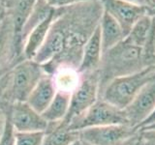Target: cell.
<instances>
[{
    "mask_svg": "<svg viewBox=\"0 0 155 145\" xmlns=\"http://www.w3.org/2000/svg\"><path fill=\"white\" fill-rule=\"evenodd\" d=\"M103 13L100 0L55 9L46 41L33 60L48 75L61 66L78 69L84 47L99 26Z\"/></svg>",
    "mask_w": 155,
    "mask_h": 145,
    "instance_id": "obj_1",
    "label": "cell"
},
{
    "mask_svg": "<svg viewBox=\"0 0 155 145\" xmlns=\"http://www.w3.org/2000/svg\"><path fill=\"white\" fill-rule=\"evenodd\" d=\"M155 65L144 48L131 46L122 41L110 50L103 52L99 74V94L104 87L114 79L135 74Z\"/></svg>",
    "mask_w": 155,
    "mask_h": 145,
    "instance_id": "obj_2",
    "label": "cell"
},
{
    "mask_svg": "<svg viewBox=\"0 0 155 145\" xmlns=\"http://www.w3.org/2000/svg\"><path fill=\"white\" fill-rule=\"evenodd\" d=\"M46 74L42 65L22 59L0 76V100L12 105L26 102L37 82Z\"/></svg>",
    "mask_w": 155,
    "mask_h": 145,
    "instance_id": "obj_3",
    "label": "cell"
},
{
    "mask_svg": "<svg viewBox=\"0 0 155 145\" xmlns=\"http://www.w3.org/2000/svg\"><path fill=\"white\" fill-rule=\"evenodd\" d=\"M153 79H155V65L110 81L100 91L99 99H103L116 108L124 109L136 98L143 87Z\"/></svg>",
    "mask_w": 155,
    "mask_h": 145,
    "instance_id": "obj_4",
    "label": "cell"
},
{
    "mask_svg": "<svg viewBox=\"0 0 155 145\" xmlns=\"http://www.w3.org/2000/svg\"><path fill=\"white\" fill-rule=\"evenodd\" d=\"M120 124L128 125L124 109L116 108L103 99H98V101L84 113L73 119L68 124L67 128L80 132L88 128Z\"/></svg>",
    "mask_w": 155,
    "mask_h": 145,
    "instance_id": "obj_5",
    "label": "cell"
},
{
    "mask_svg": "<svg viewBox=\"0 0 155 145\" xmlns=\"http://www.w3.org/2000/svg\"><path fill=\"white\" fill-rule=\"evenodd\" d=\"M139 130L126 124L88 128L80 130V138L90 145H129Z\"/></svg>",
    "mask_w": 155,
    "mask_h": 145,
    "instance_id": "obj_6",
    "label": "cell"
},
{
    "mask_svg": "<svg viewBox=\"0 0 155 145\" xmlns=\"http://www.w3.org/2000/svg\"><path fill=\"white\" fill-rule=\"evenodd\" d=\"M99 99V74L98 72L81 75V83L71 94L70 106L68 114L62 121L68 126L73 119L84 113Z\"/></svg>",
    "mask_w": 155,
    "mask_h": 145,
    "instance_id": "obj_7",
    "label": "cell"
},
{
    "mask_svg": "<svg viewBox=\"0 0 155 145\" xmlns=\"http://www.w3.org/2000/svg\"><path fill=\"white\" fill-rule=\"evenodd\" d=\"M22 59L23 50L18 43L13 21L5 14L0 23V76Z\"/></svg>",
    "mask_w": 155,
    "mask_h": 145,
    "instance_id": "obj_8",
    "label": "cell"
},
{
    "mask_svg": "<svg viewBox=\"0 0 155 145\" xmlns=\"http://www.w3.org/2000/svg\"><path fill=\"white\" fill-rule=\"evenodd\" d=\"M155 109V79L145 84L131 104L124 108L128 125L140 129Z\"/></svg>",
    "mask_w": 155,
    "mask_h": 145,
    "instance_id": "obj_9",
    "label": "cell"
},
{
    "mask_svg": "<svg viewBox=\"0 0 155 145\" xmlns=\"http://www.w3.org/2000/svg\"><path fill=\"white\" fill-rule=\"evenodd\" d=\"M104 11L110 14L122 28L125 37L134 24L144 14H148V8L124 0H100Z\"/></svg>",
    "mask_w": 155,
    "mask_h": 145,
    "instance_id": "obj_10",
    "label": "cell"
},
{
    "mask_svg": "<svg viewBox=\"0 0 155 145\" xmlns=\"http://www.w3.org/2000/svg\"><path fill=\"white\" fill-rule=\"evenodd\" d=\"M10 118L16 132H46L48 123L26 102H18L10 105Z\"/></svg>",
    "mask_w": 155,
    "mask_h": 145,
    "instance_id": "obj_11",
    "label": "cell"
},
{
    "mask_svg": "<svg viewBox=\"0 0 155 145\" xmlns=\"http://www.w3.org/2000/svg\"><path fill=\"white\" fill-rule=\"evenodd\" d=\"M102 56H103V48L101 42V31L100 24L96 30L87 40L82 51V57L78 71L81 75L91 74L98 72Z\"/></svg>",
    "mask_w": 155,
    "mask_h": 145,
    "instance_id": "obj_12",
    "label": "cell"
},
{
    "mask_svg": "<svg viewBox=\"0 0 155 145\" xmlns=\"http://www.w3.org/2000/svg\"><path fill=\"white\" fill-rule=\"evenodd\" d=\"M56 93L57 90L52 76L48 74H45L31 91L26 100V103L42 114L50 105Z\"/></svg>",
    "mask_w": 155,
    "mask_h": 145,
    "instance_id": "obj_13",
    "label": "cell"
},
{
    "mask_svg": "<svg viewBox=\"0 0 155 145\" xmlns=\"http://www.w3.org/2000/svg\"><path fill=\"white\" fill-rule=\"evenodd\" d=\"M36 1L37 0H0L6 9V14H8L13 21L18 40L22 50L23 45L21 37V30Z\"/></svg>",
    "mask_w": 155,
    "mask_h": 145,
    "instance_id": "obj_14",
    "label": "cell"
},
{
    "mask_svg": "<svg viewBox=\"0 0 155 145\" xmlns=\"http://www.w3.org/2000/svg\"><path fill=\"white\" fill-rule=\"evenodd\" d=\"M131 46L144 48L149 42H154V22L153 17L147 14L134 24L123 40Z\"/></svg>",
    "mask_w": 155,
    "mask_h": 145,
    "instance_id": "obj_15",
    "label": "cell"
},
{
    "mask_svg": "<svg viewBox=\"0 0 155 145\" xmlns=\"http://www.w3.org/2000/svg\"><path fill=\"white\" fill-rule=\"evenodd\" d=\"M100 31L103 52L118 45L125 39V34L118 22L105 11L100 21Z\"/></svg>",
    "mask_w": 155,
    "mask_h": 145,
    "instance_id": "obj_16",
    "label": "cell"
},
{
    "mask_svg": "<svg viewBox=\"0 0 155 145\" xmlns=\"http://www.w3.org/2000/svg\"><path fill=\"white\" fill-rule=\"evenodd\" d=\"M55 11V9H54ZM53 12L47 19H45L42 23L36 26L30 34L27 36L25 42L23 44V58L24 59L33 60L34 57L36 56L37 52L42 47L43 44L45 43L48 33L50 31L51 25L53 21Z\"/></svg>",
    "mask_w": 155,
    "mask_h": 145,
    "instance_id": "obj_17",
    "label": "cell"
},
{
    "mask_svg": "<svg viewBox=\"0 0 155 145\" xmlns=\"http://www.w3.org/2000/svg\"><path fill=\"white\" fill-rule=\"evenodd\" d=\"M51 76L56 90L70 95L78 88L81 80V75L78 69L68 66L58 67Z\"/></svg>",
    "mask_w": 155,
    "mask_h": 145,
    "instance_id": "obj_18",
    "label": "cell"
},
{
    "mask_svg": "<svg viewBox=\"0 0 155 145\" xmlns=\"http://www.w3.org/2000/svg\"><path fill=\"white\" fill-rule=\"evenodd\" d=\"M80 138V132L68 129L62 122L48 123L43 145H70Z\"/></svg>",
    "mask_w": 155,
    "mask_h": 145,
    "instance_id": "obj_19",
    "label": "cell"
},
{
    "mask_svg": "<svg viewBox=\"0 0 155 145\" xmlns=\"http://www.w3.org/2000/svg\"><path fill=\"white\" fill-rule=\"evenodd\" d=\"M53 12H54V9L51 7L46 0H37L22 27L21 35L22 45L33 29L47 19Z\"/></svg>",
    "mask_w": 155,
    "mask_h": 145,
    "instance_id": "obj_20",
    "label": "cell"
},
{
    "mask_svg": "<svg viewBox=\"0 0 155 145\" xmlns=\"http://www.w3.org/2000/svg\"><path fill=\"white\" fill-rule=\"evenodd\" d=\"M71 95L63 92H58L51 101L50 105L42 113L48 123L62 122L68 114L70 106Z\"/></svg>",
    "mask_w": 155,
    "mask_h": 145,
    "instance_id": "obj_21",
    "label": "cell"
},
{
    "mask_svg": "<svg viewBox=\"0 0 155 145\" xmlns=\"http://www.w3.org/2000/svg\"><path fill=\"white\" fill-rule=\"evenodd\" d=\"M45 132H16L15 145H43Z\"/></svg>",
    "mask_w": 155,
    "mask_h": 145,
    "instance_id": "obj_22",
    "label": "cell"
},
{
    "mask_svg": "<svg viewBox=\"0 0 155 145\" xmlns=\"http://www.w3.org/2000/svg\"><path fill=\"white\" fill-rule=\"evenodd\" d=\"M9 109H10V106H9ZM15 137H16V130H15L13 127L11 118H10V113L8 110V118H7V122H6V126H5L4 132L1 135V137H0V145H15Z\"/></svg>",
    "mask_w": 155,
    "mask_h": 145,
    "instance_id": "obj_23",
    "label": "cell"
},
{
    "mask_svg": "<svg viewBox=\"0 0 155 145\" xmlns=\"http://www.w3.org/2000/svg\"><path fill=\"white\" fill-rule=\"evenodd\" d=\"M138 143L139 145H155V130L140 129Z\"/></svg>",
    "mask_w": 155,
    "mask_h": 145,
    "instance_id": "obj_24",
    "label": "cell"
},
{
    "mask_svg": "<svg viewBox=\"0 0 155 145\" xmlns=\"http://www.w3.org/2000/svg\"><path fill=\"white\" fill-rule=\"evenodd\" d=\"M46 1L53 9H59V8L69 7L72 6V5L82 3V2L91 1V0H46Z\"/></svg>",
    "mask_w": 155,
    "mask_h": 145,
    "instance_id": "obj_25",
    "label": "cell"
},
{
    "mask_svg": "<svg viewBox=\"0 0 155 145\" xmlns=\"http://www.w3.org/2000/svg\"><path fill=\"white\" fill-rule=\"evenodd\" d=\"M124 1H128V2L137 4V5H140V6H144V7H147V8H149L152 5L150 0H124Z\"/></svg>",
    "mask_w": 155,
    "mask_h": 145,
    "instance_id": "obj_26",
    "label": "cell"
},
{
    "mask_svg": "<svg viewBox=\"0 0 155 145\" xmlns=\"http://www.w3.org/2000/svg\"><path fill=\"white\" fill-rule=\"evenodd\" d=\"M155 123V109H154V111L152 112V114L149 116V117L144 121V122L140 125V129H142V128H144V127H147V126H149V125H151V124H154Z\"/></svg>",
    "mask_w": 155,
    "mask_h": 145,
    "instance_id": "obj_27",
    "label": "cell"
},
{
    "mask_svg": "<svg viewBox=\"0 0 155 145\" xmlns=\"http://www.w3.org/2000/svg\"><path fill=\"white\" fill-rule=\"evenodd\" d=\"M148 14L151 17H155V3H153L151 6L148 8Z\"/></svg>",
    "mask_w": 155,
    "mask_h": 145,
    "instance_id": "obj_28",
    "label": "cell"
},
{
    "mask_svg": "<svg viewBox=\"0 0 155 145\" xmlns=\"http://www.w3.org/2000/svg\"><path fill=\"white\" fill-rule=\"evenodd\" d=\"M70 145H85V144H84V142L82 141L81 138H79V139L76 140V141H74V142H73L72 144H70Z\"/></svg>",
    "mask_w": 155,
    "mask_h": 145,
    "instance_id": "obj_29",
    "label": "cell"
},
{
    "mask_svg": "<svg viewBox=\"0 0 155 145\" xmlns=\"http://www.w3.org/2000/svg\"><path fill=\"white\" fill-rule=\"evenodd\" d=\"M6 14V9L3 6V4L0 2V16H2V14Z\"/></svg>",
    "mask_w": 155,
    "mask_h": 145,
    "instance_id": "obj_30",
    "label": "cell"
},
{
    "mask_svg": "<svg viewBox=\"0 0 155 145\" xmlns=\"http://www.w3.org/2000/svg\"><path fill=\"white\" fill-rule=\"evenodd\" d=\"M129 145H139V143H138V135H137V137H136Z\"/></svg>",
    "mask_w": 155,
    "mask_h": 145,
    "instance_id": "obj_31",
    "label": "cell"
},
{
    "mask_svg": "<svg viewBox=\"0 0 155 145\" xmlns=\"http://www.w3.org/2000/svg\"><path fill=\"white\" fill-rule=\"evenodd\" d=\"M142 129H153V130H155V123H154V124H151V125H149V126H147V127L142 128Z\"/></svg>",
    "mask_w": 155,
    "mask_h": 145,
    "instance_id": "obj_32",
    "label": "cell"
},
{
    "mask_svg": "<svg viewBox=\"0 0 155 145\" xmlns=\"http://www.w3.org/2000/svg\"><path fill=\"white\" fill-rule=\"evenodd\" d=\"M153 22H154V46H155V17H153Z\"/></svg>",
    "mask_w": 155,
    "mask_h": 145,
    "instance_id": "obj_33",
    "label": "cell"
},
{
    "mask_svg": "<svg viewBox=\"0 0 155 145\" xmlns=\"http://www.w3.org/2000/svg\"><path fill=\"white\" fill-rule=\"evenodd\" d=\"M5 14H2V16H0V23H1V21H3V18H4V17H5Z\"/></svg>",
    "mask_w": 155,
    "mask_h": 145,
    "instance_id": "obj_34",
    "label": "cell"
},
{
    "mask_svg": "<svg viewBox=\"0 0 155 145\" xmlns=\"http://www.w3.org/2000/svg\"><path fill=\"white\" fill-rule=\"evenodd\" d=\"M150 1H151V3L153 4V3H155V0H150Z\"/></svg>",
    "mask_w": 155,
    "mask_h": 145,
    "instance_id": "obj_35",
    "label": "cell"
},
{
    "mask_svg": "<svg viewBox=\"0 0 155 145\" xmlns=\"http://www.w3.org/2000/svg\"><path fill=\"white\" fill-rule=\"evenodd\" d=\"M84 144H85V145H90V144H88V143H85V142H84Z\"/></svg>",
    "mask_w": 155,
    "mask_h": 145,
    "instance_id": "obj_36",
    "label": "cell"
}]
</instances>
